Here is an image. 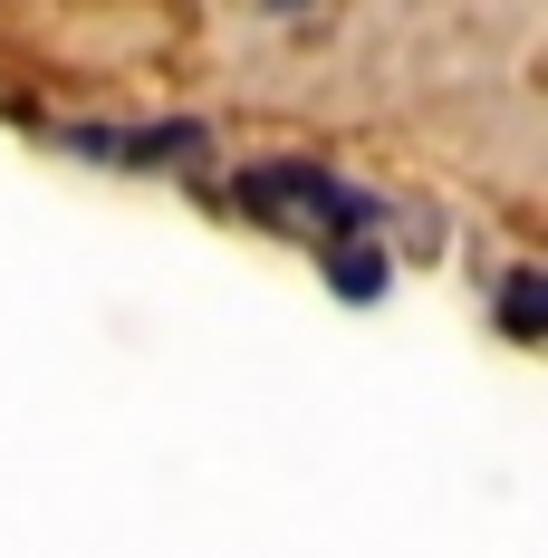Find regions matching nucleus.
Listing matches in <instances>:
<instances>
[{"label": "nucleus", "mask_w": 548, "mask_h": 558, "mask_svg": "<svg viewBox=\"0 0 548 558\" xmlns=\"http://www.w3.org/2000/svg\"><path fill=\"white\" fill-rule=\"evenodd\" d=\"M270 10H308V0H270Z\"/></svg>", "instance_id": "20e7f679"}, {"label": "nucleus", "mask_w": 548, "mask_h": 558, "mask_svg": "<svg viewBox=\"0 0 548 558\" xmlns=\"http://www.w3.org/2000/svg\"><path fill=\"white\" fill-rule=\"evenodd\" d=\"M251 213H270V222H318V231H376L385 222V203L376 193H356V183H337L328 165H251L241 183H231Z\"/></svg>", "instance_id": "f257e3e1"}, {"label": "nucleus", "mask_w": 548, "mask_h": 558, "mask_svg": "<svg viewBox=\"0 0 548 558\" xmlns=\"http://www.w3.org/2000/svg\"><path fill=\"white\" fill-rule=\"evenodd\" d=\"M328 270H337V299H356V308H366V299H385V279H394V270H385V251H366V241H346Z\"/></svg>", "instance_id": "f03ea898"}, {"label": "nucleus", "mask_w": 548, "mask_h": 558, "mask_svg": "<svg viewBox=\"0 0 548 558\" xmlns=\"http://www.w3.org/2000/svg\"><path fill=\"white\" fill-rule=\"evenodd\" d=\"M500 318H510L520 337L548 328V270H520V279H510V289H500Z\"/></svg>", "instance_id": "7ed1b4c3"}]
</instances>
